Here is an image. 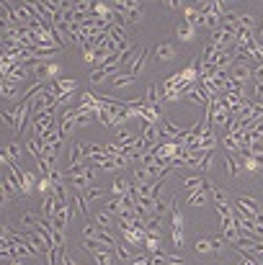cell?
<instances>
[{
  "mask_svg": "<svg viewBox=\"0 0 263 265\" xmlns=\"http://www.w3.org/2000/svg\"><path fill=\"white\" fill-rule=\"evenodd\" d=\"M170 234H173V247L181 250L183 247V211L178 206V193L173 196V203H170Z\"/></svg>",
  "mask_w": 263,
  "mask_h": 265,
  "instance_id": "1",
  "label": "cell"
},
{
  "mask_svg": "<svg viewBox=\"0 0 263 265\" xmlns=\"http://www.w3.org/2000/svg\"><path fill=\"white\" fill-rule=\"evenodd\" d=\"M204 113L209 116L212 126H219V129H224V126L230 124V108H227V106L222 103V98L212 101V103H209V108H206Z\"/></svg>",
  "mask_w": 263,
  "mask_h": 265,
  "instance_id": "2",
  "label": "cell"
},
{
  "mask_svg": "<svg viewBox=\"0 0 263 265\" xmlns=\"http://www.w3.org/2000/svg\"><path fill=\"white\" fill-rule=\"evenodd\" d=\"M253 62H242V60H237L235 65H232V70H230V78H232V83L235 85H240V88H245L248 83H253Z\"/></svg>",
  "mask_w": 263,
  "mask_h": 265,
  "instance_id": "3",
  "label": "cell"
},
{
  "mask_svg": "<svg viewBox=\"0 0 263 265\" xmlns=\"http://www.w3.org/2000/svg\"><path fill=\"white\" fill-rule=\"evenodd\" d=\"M119 234H121V239H124L132 250H139V247H145V242H147L145 226H119Z\"/></svg>",
  "mask_w": 263,
  "mask_h": 265,
  "instance_id": "4",
  "label": "cell"
},
{
  "mask_svg": "<svg viewBox=\"0 0 263 265\" xmlns=\"http://www.w3.org/2000/svg\"><path fill=\"white\" fill-rule=\"evenodd\" d=\"M145 18V3H127V24L129 26H139Z\"/></svg>",
  "mask_w": 263,
  "mask_h": 265,
  "instance_id": "5",
  "label": "cell"
},
{
  "mask_svg": "<svg viewBox=\"0 0 263 265\" xmlns=\"http://www.w3.org/2000/svg\"><path fill=\"white\" fill-rule=\"evenodd\" d=\"M147 60H150V47H142V49H139V54H137V57H134V60H132V62L127 65V67H129V72H132V75L137 78V75H139V72L145 70Z\"/></svg>",
  "mask_w": 263,
  "mask_h": 265,
  "instance_id": "6",
  "label": "cell"
},
{
  "mask_svg": "<svg viewBox=\"0 0 263 265\" xmlns=\"http://www.w3.org/2000/svg\"><path fill=\"white\" fill-rule=\"evenodd\" d=\"M93 224L111 232V229H114V214H111L109 209H98V211L93 214Z\"/></svg>",
  "mask_w": 263,
  "mask_h": 265,
  "instance_id": "7",
  "label": "cell"
},
{
  "mask_svg": "<svg viewBox=\"0 0 263 265\" xmlns=\"http://www.w3.org/2000/svg\"><path fill=\"white\" fill-rule=\"evenodd\" d=\"M29 70H31L29 65H13V67H11V72H8L3 80H8V83H16V85H19V83H24V80L29 78Z\"/></svg>",
  "mask_w": 263,
  "mask_h": 265,
  "instance_id": "8",
  "label": "cell"
},
{
  "mask_svg": "<svg viewBox=\"0 0 263 265\" xmlns=\"http://www.w3.org/2000/svg\"><path fill=\"white\" fill-rule=\"evenodd\" d=\"M206 201H209V185L206 188H196V191L188 193V206H194V209L206 206Z\"/></svg>",
  "mask_w": 263,
  "mask_h": 265,
  "instance_id": "9",
  "label": "cell"
},
{
  "mask_svg": "<svg viewBox=\"0 0 263 265\" xmlns=\"http://www.w3.org/2000/svg\"><path fill=\"white\" fill-rule=\"evenodd\" d=\"M235 203H240V206L248 209L250 214H260V211H263L260 203H258V198H255V196H248V193H240V196L235 198Z\"/></svg>",
  "mask_w": 263,
  "mask_h": 265,
  "instance_id": "10",
  "label": "cell"
},
{
  "mask_svg": "<svg viewBox=\"0 0 263 265\" xmlns=\"http://www.w3.org/2000/svg\"><path fill=\"white\" fill-rule=\"evenodd\" d=\"M132 185H134L132 180H124V178H114V180H111V188H109V193H111V196H127V193L132 191Z\"/></svg>",
  "mask_w": 263,
  "mask_h": 265,
  "instance_id": "11",
  "label": "cell"
},
{
  "mask_svg": "<svg viewBox=\"0 0 263 265\" xmlns=\"http://www.w3.org/2000/svg\"><path fill=\"white\" fill-rule=\"evenodd\" d=\"M173 57H176V47L173 44H168V42L157 44V49H155V60L157 62H170Z\"/></svg>",
  "mask_w": 263,
  "mask_h": 265,
  "instance_id": "12",
  "label": "cell"
},
{
  "mask_svg": "<svg viewBox=\"0 0 263 265\" xmlns=\"http://www.w3.org/2000/svg\"><path fill=\"white\" fill-rule=\"evenodd\" d=\"M0 96H3V101H16V98L21 96V90H19V85H16V83L3 80V83H0Z\"/></svg>",
  "mask_w": 263,
  "mask_h": 265,
  "instance_id": "13",
  "label": "cell"
},
{
  "mask_svg": "<svg viewBox=\"0 0 263 265\" xmlns=\"http://www.w3.org/2000/svg\"><path fill=\"white\" fill-rule=\"evenodd\" d=\"M176 36L181 39V42H194V36H196V29L194 26H188L186 21H181V24H176Z\"/></svg>",
  "mask_w": 263,
  "mask_h": 265,
  "instance_id": "14",
  "label": "cell"
},
{
  "mask_svg": "<svg viewBox=\"0 0 263 265\" xmlns=\"http://www.w3.org/2000/svg\"><path fill=\"white\" fill-rule=\"evenodd\" d=\"M163 216H150L147 221H145V232H147V237H160L163 232Z\"/></svg>",
  "mask_w": 263,
  "mask_h": 265,
  "instance_id": "15",
  "label": "cell"
},
{
  "mask_svg": "<svg viewBox=\"0 0 263 265\" xmlns=\"http://www.w3.org/2000/svg\"><path fill=\"white\" fill-rule=\"evenodd\" d=\"M222 160H224V167H227L230 178H240V175H242V167L237 165V160H235L230 152H224V155H222Z\"/></svg>",
  "mask_w": 263,
  "mask_h": 265,
  "instance_id": "16",
  "label": "cell"
},
{
  "mask_svg": "<svg viewBox=\"0 0 263 265\" xmlns=\"http://www.w3.org/2000/svg\"><path fill=\"white\" fill-rule=\"evenodd\" d=\"M209 196L214 198V203H217V206H222V203H230V196H227V191H224V188H219V185H214V183H209Z\"/></svg>",
  "mask_w": 263,
  "mask_h": 265,
  "instance_id": "17",
  "label": "cell"
},
{
  "mask_svg": "<svg viewBox=\"0 0 263 265\" xmlns=\"http://www.w3.org/2000/svg\"><path fill=\"white\" fill-rule=\"evenodd\" d=\"M134 80H137V78H134L132 72H119V75L111 78V85H114V88H127V85H132Z\"/></svg>",
  "mask_w": 263,
  "mask_h": 265,
  "instance_id": "18",
  "label": "cell"
},
{
  "mask_svg": "<svg viewBox=\"0 0 263 265\" xmlns=\"http://www.w3.org/2000/svg\"><path fill=\"white\" fill-rule=\"evenodd\" d=\"M83 250H85V252H91V255L96 257L98 252H103V250H109V247H103V244H101V242H96V239H85V237H83Z\"/></svg>",
  "mask_w": 263,
  "mask_h": 265,
  "instance_id": "19",
  "label": "cell"
},
{
  "mask_svg": "<svg viewBox=\"0 0 263 265\" xmlns=\"http://www.w3.org/2000/svg\"><path fill=\"white\" fill-rule=\"evenodd\" d=\"M70 162H85V155H83V144H80V142H73V144H70Z\"/></svg>",
  "mask_w": 263,
  "mask_h": 265,
  "instance_id": "20",
  "label": "cell"
},
{
  "mask_svg": "<svg viewBox=\"0 0 263 265\" xmlns=\"http://www.w3.org/2000/svg\"><path fill=\"white\" fill-rule=\"evenodd\" d=\"M3 155H6V157H11V160L19 165V157H21V144H19V142H13V144H6Z\"/></svg>",
  "mask_w": 263,
  "mask_h": 265,
  "instance_id": "21",
  "label": "cell"
},
{
  "mask_svg": "<svg viewBox=\"0 0 263 265\" xmlns=\"http://www.w3.org/2000/svg\"><path fill=\"white\" fill-rule=\"evenodd\" d=\"M44 160H47L49 167L55 170V167H57V160H60V149H57V147H44Z\"/></svg>",
  "mask_w": 263,
  "mask_h": 265,
  "instance_id": "22",
  "label": "cell"
},
{
  "mask_svg": "<svg viewBox=\"0 0 263 265\" xmlns=\"http://www.w3.org/2000/svg\"><path fill=\"white\" fill-rule=\"evenodd\" d=\"M73 206H78V211L88 219V201H85V193H75V198H73Z\"/></svg>",
  "mask_w": 263,
  "mask_h": 265,
  "instance_id": "23",
  "label": "cell"
},
{
  "mask_svg": "<svg viewBox=\"0 0 263 265\" xmlns=\"http://www.w3.org/2000/svg\"><path fill=\"white\" fill-rule=\"evenodd\" d=\"M145 250H147V255H157V252H163V247H160V237H147Z\"/></svg>",
  "mask_w": 263,
  "mask_h": 265,
  "instance_id": "24",
  "label": "cell"
},
{
  "mask_svg": "<svg viewBox=\"0 0 263 265\" xmlns=\"http://www.w3.org/2000/svg\"><path fill=\"white\" fill-rule=\"evenodd\" d=\"M209 242H212V252L222 257V255H224V250H227V247H224V244H227V242H224V237H209Z\"/></svg>",
  "mask_w": 263,
  "mask_h": 265,
  "instance_id": "25",
  "label": "cell"
},
{
  "mask_svg": "<svg viewBox=\"0 0 263 265\" xmlns=\"http://www.w3.org/2000/svg\"><path fill=\"white\" fill-rule=\"evenodd\" d=\"M196 252H199V255H214L209 237H199V239H196Z\"/></svg>",
  "mask_w": 263,
  "mask_h": 265,
  "instance_id": "26",
  "label": "cell"
},
{
  "mask_svg": "<svg viewBox=\"0 0 263 265\" xmlns=\"http://www.w3.org/2000/svg\"><path fill=\"white\" fill-rule=\"evenodd\" d=\"M114 255H116L119 260H124V262H129V260H132V252H129V244H127V242H119V244H116V250H114Z\"/></svg>",
  "mask_w": 263,
  "mask_h": 265,
  "instance_id": "27",
  "label": "cell"
},
{
  "mask_svg": "<svg viewBox=\"0 0 263 265\" xmlns=\"http://www.w3.org/2000/svg\"><path fill=\"white\" fill-rule=\"evenodd\" d=\"M240 29L253 31V29H255V16H253V13H242V16H240Z\"/></svg>",
  "mask_w": 263,
  "mask_h": 265,
  "instance_id": "28",
  "label": "cell"
},
{
  "mask_svg": "<svg viewBox=\"0 0 263 265\" xmlns=\"http://www.w3.org/2000/svg\"><path fill=\"white\" fill-rule=\"evenodd\" d=\"M109 191H103V188H96V185H91L88 191H85V201H96V198H101V196H106Z\"/></svg>",
  "mask_w": 263,
  "mask_h": 265,
  "instance_id": "29",
  "label": "cell"
},
{
  "mask_svg": "<svg viewBox=\"0 0 263 265\" xmlns=\"http://www.w3.org/2000/svg\"><path fill=\"white\" fill-rule=\"evenodd\" d=\"M212 165H214V152H206V157L201 160L199 170H201V173H209V170H212Z\"/></svg>",
  "mask_w": 263,
  "mask_h": 265,
  "instance_id": "30",
  "label": "cell"
},
{
  "mask_svg": "<svg viewBox=\"0 0 263 265\" xmlns=\"http://www.w3.org/2000/svg\"><path fill=\"white\" fill-rule=\"evenodd\" d=\"M253 85H263V65L253 67Z\"/></svg>",
  "mask_w": 263,
  "mask_h": 265,
  "instance_id": "31",
  "label": "cell"
},
{
  "mask_svg": "<svg viewBox=\"0 0 263 265\" xmlns=\"http://www.w3.org/2000/svg\"><path fill=\"white\" fill-rule=\"evenodd\" d=\"M83 60H85L88 65H96V52H93V49H85V52H83Z\"/></svg>",
  "mask_w": 263,
  "mask_h": 265,
  "instance_id": "32",
  "label": "cell"
},
{
  "mask_svg": "<svg viewBox=\"0 0 263 265\" xmlns=\"http://www.w3.org/2000/svg\"><path fill=\"white\" fill-rule=\"evenodd\" d=\"M8 265H24V260H19V257H13V260H11Z\"/></svg>",
  "mask_w": 263,
  "mask_h": 265,
  "instance_id": "33",
  "label": "cell"
},
{
  "mask_svg": "<svg viewBox=\"0 0 263 265\" xmlns=\"http://www.w3.org/2000/svg\"><path fill=\"white\" fill-rule=\"evenodd\" d=\"M258 42H263V26H260V31H258Z\"/></svg>",
  "mask_w": 263,
  "mask_h": 265,
  "instance_id": "34",
  "label": "cell"
},
{
  "mask_svg": "<svg viewBox=\"0 0 263 265\" xmlns=\"http://www.w3.org/2000/svg\"><path fill=\"white\" fill-rule=\"evenodd\" d=\"M260 175H263V170H260Z\"/></svg>",
  "mask_w": 263,
  "mask_h": 265,
  "instance_id": "35",
  "label": "cell"
}]
</instances>
